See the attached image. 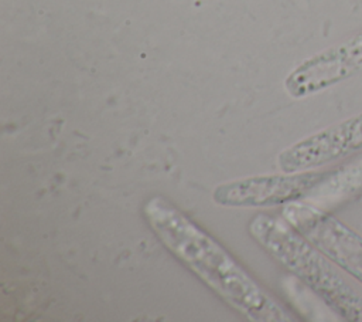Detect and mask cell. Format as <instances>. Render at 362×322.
<instances>
[{
	"instance_id": "cell-1",
	"label": "cell",
	"mask_w": 362,
	"mask_h": 322,
	"mask_svg": "<svg viewBox=\"0 0 362 322\" xmlns=\"http://www.w3.org/2000/svg\"><path fill=\"white\" fill-rule=\"evenodd\" d=\"M143 214L166 249L232 310L253 322L293 321L226 249L170 201L150 197Z\"/></svg>"
},
{
	"instance_id": "cell-2",
	"label": "cell",
	"mask_w": 362,
	"mask_h": 322,
	"mask_svg": "<svg viewBox=\"0 0 362 322\" xmlns=\"http://www.w3.org/2000/svg\"><path fill=\"white\" fill-rule=\"evenodd\" d=\"M248 229L269 256L312 290L332 312L350 322H362V296L343 279L337 265L286 220L256 214Z\"/></svg>"
},
{
	"instance_id": "cell-3",
	"label": "cell",
	"mask_w": 362,
	"mask_h": 322,
	"mask_svg": "<svg viewBox=\"0 0 362 322\" xmlns=\"http://www.w3.org/2000/svg\"><path fill=\"white\" fill-rule=\"evenodd\" d=\"M334 170L283 172L281 175H257L218 185L213 201L222 208H270L299 202L317 193L337 178Z\"/></svg>"
},
{
	"instance_id": "cell-4",
	"label": "cell",
	"mask_w": 362,
	"mask_h": 322,
	"mask_svg": "<svg viewBox=\"0 0 362 322\" xmlns=\"http://www.w3.org/2000/svg\"><path fill=\"white\" fill-rule=\"evenodd\" d=\"M283 219L335 265L362 284V236L332 214L303 201L283 208Z\"/></svg>"
},
{
	"instance_id": "cell-5",
	"label": "cell",
	"mask_w": 362,
	"mask_h": 322,
	"mask_svg": "<svg viewBox=\"0 0 362 322\" xmlns=\"http://www.w3.org/2000/svg\"><path fill=\"white\" fill-rule=\"evenodd\" d=\"M362 71V32L300 63L284 81L293 98L326 91Z\"/></svg>"
},
{
	"instance_id": "cell-6",
	"label": "cell",
	"mask_w": 362,
	"mask_h": 322,
	"mask_svg": "<svg viewBox=\"0 0 362 322\" xmlns=\"http://www.w3.org/2000/svg\"><path fill=\"white\" fill-rule=\"evenodd\" d=\"M359 151H362V112L295 142L279 154L277 166L289 173L313 170Z\"/></svg>"
}]
</instances>
